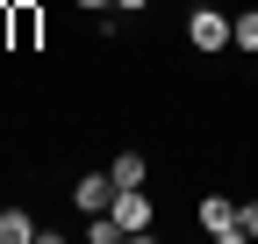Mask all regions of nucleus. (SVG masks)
<instances>
[{
	"label": "nucleus",
	"mask_w": 258,
	"mask_h": 244,
	"mask_svg": "<svg viewBox=\"0 0 258 244\" xmlns=\"http://www.w3.org/2000/svg\"><path fill=\"white\" fill-rule=\"evenodd\" d=\"M115 8H122V15H144V8H151V0H115Z\"/></svg>",
	"instance_id": "nucleus-12"
},
{
	"label": "nucleus",
	"mask_w": 258,
	"mask_h": 244,
	"mask_svg": "<svg viewBox=\"0 0 258 244\" xmlns=\"http://www.w3.org/2000/svg\"><path fill=\"white\" fill-rule=\"evenodd\" d=\"M108 216L122 223V237H151V223H158V201H151V187H115Z\"/></svg>",
	"instance_id": "nucleus-1"
},
{
	"label": "nucleus",
	"mask_w": 258,
	"mask_h": 244,
	"mask_svg": "<svg viewBox=\"0 0 258 244\" xmlns=\"http://www.w3.org/2000/svg\"><path fill=\"white\" fill-rule=\"evenodd\" d=\"M108 179H115V187H144V179H151V158H144V151H115V158H108Z\"/></svg>",
	"instance_id": "nucleus-6"
},
{
	"label": "nucleus",
	"mask_w": 258,
	"mask_h": 244,
	"mask_svg": "<svg viewBox=\"0 0 258 244\" xmlns=\"http://www.w3.org/2000/svg\"><path fill=\"white\" fill-rule=\"evenodd\" d=\"M201 230L215 237V244H237L244 230H237V201H222V194H201Z\"/></svg>",
	"instance_id": "nucleus-4"
},
{
	"label": "nucleus",
	"mask_w": 258,
	"mask_h": 244,
	"mask_svg": "<svg viewBox=\"0 0 258 244\" xmlns=\"http://www.w3.org/2000/svg\"><path fill=\"white\" fill-rule=\"evenodd\" d=\"M230 43H237V50H258V8H251V15H237V22H230Z\"/></svg>",
	"instance_id": "nucleus-8"
},
{
	"label": "nucleus",
	"mask_w": 258,
	"mask_h": 244,
	"mask_svg": "<svg viewBox=\"0 0 258 244\" xmlns=\"http://www.w3.org/2000/svg\"><path fill=\"white\" fill-rule=\"evenodd\" d=\"M72 8H86V15H101V8H115V0H72Z\"/></svg>",
	"instance_id": "nucleus-11"
},
{
	"label": "nucleus",
	"mask_w": 258,
	"mask_h": 244,
	"mask_svg": "<svg viewBox=\"0 0 258 244\" xmlns=\"http://www.w3.org/2000/svg\"><path fill=\"white\" fill-rule=\"evenodd\" d=\"M237 230H244V237H258V201H237Z\"/></svg>",
	"instance_id": "nucleus-10"
},
{
	"label": "nucleus",
	"mask_w": 258,
	"mask_h": 244,
	"mask_svg": "<svg viewBox=\"0 0 258 244\" xmlns=\"http://www.w3.org/2000/svg\"><path fill=\"white\" fill-rule=\"evenodd\" d=\"M0 50H15V0H0Z\"/></svg>",
	"instance_id": "nucleus-9"
},
{
	"label": "nucleus",
	"mask_w": 258,
	"mask_h": 244,
	"mask_svg": "<svg viewBox=\"0 0 258 244\" xmlns=\"http://www.w3.org/2000/svg\"><path fill=\"white\" fill-rule=\"evenodd\" d=\"M186 43L208 50V57L230 50V15H222V8H194V15H186Z\"/></svg>",
	"instance_id": "nucleus-2"
},
{
	"label": "nucleus",
	"mask_w": 258,
	"mask_h": 244,
	"mask_svg": "<svg viewBox=\"0 0 258 244\" xmlns=\"http://www.w3.org/2000/svg\"><path fill=\"white\" fill-rule=\"evenodd\" d=\"M108 201H115V179H108V165H101V172H79V179H72V208H79V216H101Z\"/></svg>",
	"instance_id": "nucleus-3"
},
{
	"label": "nucleus",
	"mask_w": 258,
	"mask_h": 244,
	"mask_svg": "<svg viewBox=\"0 0 258 244\" xmlns=\"http://www.w3.org/2000/svg\"><path fill=\"white\" fill-rule=\"evenodd\" d=\"M43 230H36V216L29 208H0V244H36Z\"/></svg>",
	"instance_id": "nucleus-7"
},
{
	"label": "nucleus",
	"mask_w": 258,
	"mask_h": 244,
	"mask_svg": "<svg viewBox=\"0 0 258 244\" xmlns=\"http://www.w3.org/2000/svg\"><path fill=\"white\" fill-rule=\"evenodd\" d=\"M43 43V8L36 0H15V50H36Z\"/></svg>",
	"instance_id": "nucleus-5"
}]
</instances>
